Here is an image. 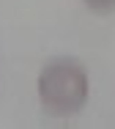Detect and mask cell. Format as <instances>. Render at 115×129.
<instances>
[{
  "label": "cell",
  "instance_id": "6da1fadb",
  "mask_svg": "<svg viewBox=\"0 0 115 129\" xmlns=\"http://www.w3.org/2000/svg\"><path fill=\"white\" fill-rule=\"evenodd\" d=\"M36 88H38V102L49 115L69 118L85 107L90 82H88V72L77 60L57 58L41 69Z\"/></svg>",
  "mask_w": 115,
  "mask_h": 129
},
{
  "label": "cell",
  "instance_id": "7a4b0ae2",
  "mask_svg": "<svg viewBox=\"0 0 115 129\" xmlns=\"http://www.w3.org/2000/svg\"><path fill=\"white\" fill-rule=\"evenodd\" d=\"M85 6L93 8V11H99V14H107V11L115 8V0H85Z\"/></svg>",
  "mask_w": 115,
  "mask_h": 129
}]
</instances>
